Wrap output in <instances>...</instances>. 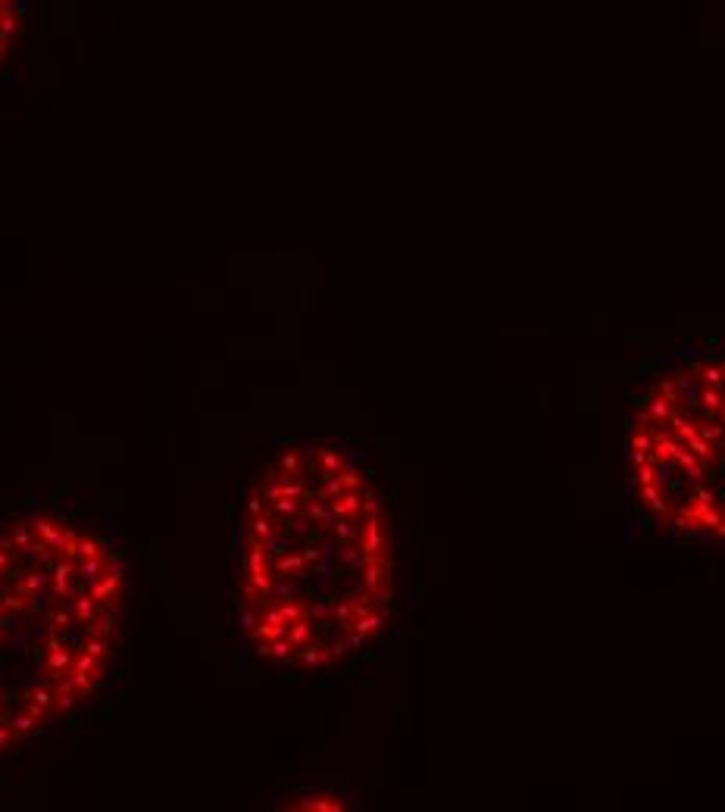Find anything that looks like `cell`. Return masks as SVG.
Returning <instances> with one entry per match:
<instances>
[{
    "label": "cell",
    "instance_id": "6da1fadb",
    "mask_svg": "<svg viewBox=\"0 0 725 812\" xmlns=\"http://www.w3.org/2000/svg\"><path fill=\"white\" fill-rule=\"evenodd\" d=\"M397 597V519L372 469L328 438L272 453L235 531V612L253 656L332 675L388 634Z\"/></svg>",
    "mask_w": 725,
    "mask_h": 812
},
{
    "label": "cell",
    "instance_id": "7a4b0ae2",
    "mask_svg": "<svg viewBox=\"0 0 725 812\" xmlns=\"http://www.w3.org/2000/svg\"><path fill=\"white\" fill-rule=\"evenodd\" d=\"M129 606L116 547L54 506L0 528V756L88 706L109 681Z\"/></svg>",
    "mask_w": 725,
    "mask_h": 812
},
{
    "label": "cell",
    "instance_id": "3957f363",
    "mask_svg": "<svg viewBox=\"0 0 725 812\" xmlns=\"http://www.w3.org/2000/svg\"><path fill=\"white\" fill-rule=\"evenodd\" d=\"M625 497L678 544H725V353L678 350L635 372L625 406Z\"/></svg>",
    "mask_w": 725,
    "mask_h": 812
},
{
    "label": "cell",
    "instance_id": "277c9868",
    "mask_svg": "<svg viewBox=\"0 0 725 812\" xmlns=\"http://www.w3.org/2000/svg\"><path fill=\"white\" fill-rule=\"evenodd\" d=\"M282 806H288V809H341L344 803H341V797H335L328 791H304L291 803H282Z\"/></svg>",
    "mask_w": 725,
    "mask_h": 812
}]
</instances>
